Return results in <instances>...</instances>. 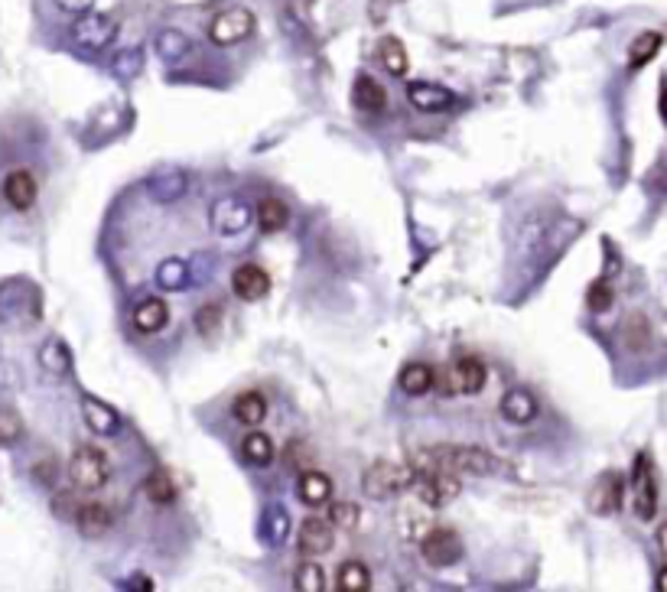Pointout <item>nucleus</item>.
<instances>
[{"mask_svg": "<svg viewBox=\"0 0 667 592\" xmlns=\"http://www.w3.org/2000/svg\"><path fill=\"white\" fill-rule=\"evenodd\" d=\"M498 462L492 452L479 449V446H452V443H439V446H427V449H417L410 456L408 469H437V472H452V475H466V472H492Z\"/></svg>", "mask_w": 667, "mask_h": 592, "instance_id": "obj_1", "label": "nucleus"}, {"mask_svg": "<svg viewBox=\"0 0 667 592\" xmlns=\"http://www.w3.org/2000/svg\"><path fill=\"white\" fill-rule=\"evenodd\" d=\"M114 72H118L121 79H133V75L141 72V52L137 49L121 52L118 59H114Z\"/></svg>", "mask_w": 667, "mask_h": 592, "instance_id": "obj_39", "label": "nucleus"}, {"mask_svg": "<svg viewBox=\"0 0 667 592\" xmlns=\"http://www.w3.org/2000/svg\"><path fill=\"white\" fill-rule=\"evenodd\" d=\"M254 218H258L260 231H267V235H274V231H283L290 222V208L283 206L281 199H260L258 212H254Z\"/></svg>", "mask_w": 667, "mask_h": 592, "instance_id": "obj_27", "label": "nucleus"}, {"mask_svg": "<svg viewBox=\"0 0 667 592\" xmlns=\"http://www.w3.org/2000/svg\"><path fill=\"white\" fill-rule=\"evenodd\" d=\"M267 521H270V541H277V544L287 541V524H290L287 511L270 508V511H267Z\"/></svg>", "mask_w": 667, "mask_h": 592, "instance_id": "obj_40", "label": "nucleus"}, {"mask_svg": "<svg viewBox=\"0 0 667 592\" xmlns=\"http://www.w3.org/2000/svg\"><path fill=\"white\" fill-rule=\"evenodd\" d=\"M631 489H635V514L641 521H651L658 514V475L648 452H638L631 462Z\"/></svg>", "mask_w": 667, "mask_h": 592, "instance_id": "obj_5", "label": "nucleus"}, {"mask_svg": "<svg viewBox=\"0 0 667 592\" xmlns=\"http://www.w3.org/2000/svg\"><path fill=\"white\" fill-rule=\"evenodd\" d=\"M39 358H43V365L52 371V375H62V371L69 368V348L62 345V342H49Z\"/></svg>", "mask_w": 667, "mask_h": 592, "instance_id": "obj_37", "label": "nucleus"}, {"mask_svg": "<svg viewBox=\"0 0 667 592\" xmlns=\"http://www.w3.org/2000/svg\"><path fill=\"white\" fill-rule=\"evenodd\" d=\"M622 498H625V479H622V475H619V472H602L599 479H596L593 489H589L586 504H589V511H593V514L609 518V514H616V511L622 508Z\"/></svg>", "mask_w": 667, "mask_h": 592, "instance_id": "obj_9", "label": "nucleus"}, {"mask_svg": "<svg viewBox=\"0 0 667 592\" xmlns=\"http://www.w3.org/2000/svg\"><path fill=\"white\" fill-rule=\"evenodd\" d=\"M408 481H410V469L408 466H397V462L378 460V462H371V466L365 469L362 489H365V495H368V498L381 502V498L400 495V492L408 489Z\"/></svg>", "mask_w": 667, "mask_h": 592, "instance_id": "obj_4", "label": "nucleus"}, {"mask_svg": "<svg viewBox=\"0 0 667 592\" xmlns=\"http://www.w3.org/2000/svg\"><path fill=\"white\" fill-rule=\"evenodd\" d=\"M156 283L164 290H183L189 283V267L183 264L179 258H170L156 267Z\"/></svg>", "mask_w": 667, "mask_h": 592, "instance_id": "obj_32", "label": "nucleus"}, {"mask_svg": "<svg viewBox=\"0 0 667 592\" xmlns=\"http://www.w3.org/2000/svg\"><path fill=\"white\" fill-rule=\"evenodd\" d=\"M82 417L95 433H101V437H114L121 429V414L111 407V404H104V400H98V397L82 400Z\"/></svg>", "mask_w": 667, "mask_h": 592, "instance_id": "obj_18", "label": "nucleus"}, {"mask_svg": "<svg viewBox=\"0 0 667 592\" xmlns=\"http://www.w3.org/2000/svg\"><path fill=\"white\" fill-rule=\"evenodd\" d=\"M75 508H79V502H75V495H69V492H62V495L52 498V511H56L62 521L75 518Z\"/></svg>", "mask_w": 667, "mask_h": 592, "instance_id": "obj_41", "label": "nucleus"}, {"mask_svg": "<svg viewBox=\"0 0 667 592\" xmlns=\"http://www.w3.org/2000/svg\"><path fill=\"white\" fill-rule=\"evenodd\" d=\"M586 306L593 312H606L609 306H612V287H609L606 277L589 283V290H586Z\"/></svg>", "mask_w": 667, "mask_h": 592, "instance_id": "obj_36", "label": "nucleus"}, {"mask_svg": "<svg viewBox=\"0 0 667 592\" xmlns=\"http://www.w3.org/2000/svg\"><path fill=\"white\" fill-rule=\"evenodd\" d=\"M293 583H297L300 592H323L326 589V573H323V566H316V563H300Z\"/></svg>", "mask_w": 667, "mask_h": 592, "instance_id": "obj_35", "label": "nucleus"}, {"mask_svg": "<svg viewBox=\"0 0 667 592\" xmlns=\"http://www.w3.org/2000/svg\"><path fill=\"white\" fill-rule=\"evenodd\" d=\"M59 10H69V14H85V10L95 7V0H56Z\"/></svg>", "mask_w": 667, "mask_h": 592, "instance_id": "obj_44", "label": "nucleus"}, {"mask_svg": "<svg viewBox=\"0 0 667 592\" xmlns=\"http://www.w3.org/2000/svg\"><path fill=\"white\" fill-rule=\"evenodd\" d=\"M143 492L154 504H170L176 498V485H173V475L166 469H154V472L143 479Z\"/></svg>", "mask_w": 667, "mask_h": 592, "instance_id": "obj_30", "label": "nucleus"}, {"mask_svg": "<svg viewBox=\"0 0 667 592\" xmlns=\"http://www.w3.org/2000/svg\"><path fill=\"white\" fill-rule=\"evenodd\" d=\"M352 98H355V108H358V111H365V114H381L387 108L385 89H381V85L375 82L371 75H358Z\"/></svg>", "mask_w": 667, "mask_h": 592, "instance_id": "obj_22", "label": "nucleus"}, {"mask_svg": "<svg viewBox=\"0 0 667 592\" xmlns=\"http://www.w3.org/2000/svg\"><path fill=\"white\" fill-rule=\"evenodd\" d=\"M420 554L430 566H452L462 556V541L452 527H427L420 537Z\"/></svg>", "mask_w": 667, "mask_h": 592, "instance_id": "obj_6", "label": "nucleus"}, {"mask_svg": "<svg viewBox=\"0 0 667 592\" xmlns=\"http://www.w3.org/2000/svg\"><path fill=\"white\" fill-rule=\"evenodd\" d=\"M333 524L329 521H323V518H310V521H303V527H300V554H306V556H319V554H326V550H333Z\"/></svg>", "mask_w": 667, "mask_h": 592, "instance_id": "obj_16", "label": "nucleus"}, {"mask_svg": "<svg viewBox=\"0 0 667 592\" xmlns=\"http://www.w3.org/2000/svg\"><path fill=\"white\" fill-rule=\"evenodd\" d=\"M335 586L342 592H365L371 589V573L362 560H345L335 573Z\"/></svg>", "mask_w": 667, "mask_h": 592, "instance_id": "obj_25", "label": "nucleus"}, {"mask_svg": "<svg viewBox=\"0 0 667 592\" xmlns=\"http://www.w3.org/2000/svg\"><path fill=\"white\" fill-rule=\"evenodd\" d=\"M622 342L631 352H645L651 345V322L645 312H629L622 322Z\"/></svg>", "mask_w": 667, "mask_h": 592, "instance_id": "obj_24", "label": "nucleus"}, {"mask_svg": "<svg viewBox=\"0 0 667 592\" xmlns=\"http://www.w3.org/2000/svg\"><path fill=\"white\" fill-rule=\"evenodd\" d=\"M408 489L427 508H443L446 502H452V498L460 495V475L437 472V469H410Z\"/></svg>", "mask_w": 667, "mask_h": 592, "instance_id": "obj_2", "label": "nucleus"}, {"mask_svg": "<svg viewBox=\"0 0 667 592\" xmlns=\"http://www.w3.org/2000/svg\"><path fill=\"white\" fill-rule=\"evenodd\" d=\"M408 98L414 108H420V111H443V108L452 104V91L443 89V85H430V82H410Z\"/></svg>", "mask_w": 667, "mask_h": 592, "instance_id": "obj_19", "label": "nucleus"}, {"mask_svg": "<svg viewBox=\"0 0 667 592\" xmlns=\"http://www.w3.org/2000/svg\"><path fill=\"white\" fill-rule=\"evenodd\" d=\"M485 378H489V371L479 358H460V362H452L450 368V391H460V394H479L485 387Z\"/></svg>", "mask_w": 667, "mask_h": 592, "instance_id": "obj_13", "label": "nucleus"}, {"mask_svg": "<svg viewBox=\"0 0 667 592\" xmlns=\"http://www.w3.org/2000/svg\"><path fill=\"white\" fill-rule=\"evenodd\" d=\"M251 33H254V14L245 7L222 10V14L212 20V26H208V37H212L216 46H238V43H245Z\"/></svg>", "mask_w": 667, "mask_h": 592, "instance_id": "obj_8", "label": "nucleus"}, {"mask_svg": "<svg viewBox=\"0 0 667 592\" xmlns=\"http://www.w3.org/2000/svg\"><path fill=\"white\" fill-rule=\"evenodd\" d=\"M287 460L293 462V466H297L300 472H303L306 466H312V452L306 449L303 443H290V446H287Z\"/></svg>", "mask_w": 667, "mask_h": 592, "instance_id": "obj_42", "label": "nucleus"}, {"mask_svg": "<svg viewBox=\"0 0 667 592\" xmlns=\"http://www.w3.org/2000/svg\"><path fill=\"white\" fill-rule=\"evenodd\" d=\"M358 521H362V511H358V504L335 502L333 508H329V524H333V531H355Z\"/></svg>", "mask_w": 667, "mask_h": 592, "instance_id": "obj_34", "label": "nucleus"}, {"mask_svg": "<svg viewBox=\"0 0 667 592\" xmlns=\"http://www.w3.org/2000/svg\"><path fill=\"white\" fill-rule=\"evenodd\" d=\"M170 322V306L160 300V296H147L143 303H137L133 310V326L141 333H160V329Z\"/></svg>", "mask_w": 667, "mask_h": 592, "instance_id": "obj_20", "label": "nucleus"}, {"mask_svg": "<svg viewBox=\"0 0 667 592\" xmlns=\"http://www.w3.org/2000/svg\"><path fill=\"white\" fill-rule=\"evenodd\" d=\"M33 475H37V481H46V485H49V481H56V460H52V456H46V466L39 462V466L33 469Z\"/></svg>", "mask_w": 667, "mask_h": 592, "instance_id": "obj_43", "label": "nucleus"}, {"mask_svg": "<svg viewBox=\"0 0 667 592\" xmlns=\"http://www.w3.org/2000/svg\"><path fill=\"white\" fill-rule=\"evenodd\" d=\"M108 460L98 446H79L69 462V481L75 492H98L108 481Z\"/></svg>", "mask_w": 667, "mask_h": 592, "instance_id": "obj_3", "label": "nucleus"}, {"mask_svg": "<svg viewBox=\"0 0 667 592\" xmlns=\"http://www.w3.org/2000/svg\"><path fill=\"white\" fill-rule=\"evenodd\" d=\"M156 52H160L166 62H179L185 52H189V39H185L179 30H164L156 37Z\"/></svg>", "mask_w": 667, "mask_h": 592, "instance_id": "obj_33", "label": "nucleus"}, {"mask_svg": "<svg viewBox=\"0 0 667 592\" xmlns=\"http://www.w3.org/2000/svg\"><path fill=\"white\" fill-rule=\"evenodd\" d=\"M72 521L85 537H101V534H108L114 527V511L111 504L104 502H79Z\"/></svg>", "mask_w": 667, "mask_h": 592, "instance_id": "obj_12", "label": "nucleus"}, {"mask_svg": "<svg viewBox=\"0 0 667 592\" xmlns=\"http://www.w3.org/2000/svg\"><path fill=\"white\" fill-rule=\"evenodd\" d=\"M0 443H4V439H0Z\"/></svg>", "mask_w": 667, "mask_h": 592, "instance_id": "obj_46", "label": "nucleus"}, {"mask_svg": "<svg viewBox=\"0 0 667 592\" xmlns=\"http://www.w3.org/2000/svg\"><path fill=\"white\" fill-rule=\"evenodd\" d=\"M297 495L310 508H326L329 498H333V479L323 472H312V469H303L297 479Z\"/></svg>", "mask_w": 667, "mask_h": 592, "instance_id": "obj_17", "label": "nucleus"}, {"mask_svg": "<svg viewBox=\"0 0 667 592\" xmlns=\"http://www.w3.org/2000/svg\"><path fill=\"white\" fill-rule=\"evenodd\" d=\"M131 589H154V583H150V576H133V583H131Z\"/></svg>", "mask_w": 667, "mask_h": 592, "instance_id": "obj_45", "label": "nucleus"}, {"mask_svg": "<svg viewBox=\"0 0 667 592\" xmlns=\"http://www.w3.org/2000/svg\"><path fill=\"white\" fill-rule=\"evenodd\" d=\"M498 410H502V417L508 423H514V427H527V423H534V417H537V397H534L531 391H524V387H514V391H508L502 397V404H498Z\"/></svg>", "mask_w": 667, "mask_h": 592, "instance_id": "obj_14", "label": "nucleus"}, {"mask_svg": "<svg viewBox=\"0 0 667 592\" xmlns=\"http://www.w3.org/2000/svg\"><path fill=\"white\" fill-rule=\"evenodd\" d=\"M397 385H400V391L410 394V397H420V394H427L433 385H437V371L423 362H410L400 368Z\"/></svg>", "mask_w": 667, "mask_h": 592, "instance_id": "obj_21", "label": "nucleus"}, {"mask_svg": "<svg viewBox=\"0 0 667 592\" xmlns=\"http://www.w3.org/2000/svg\"><path fill=\"white\" fill-rule=\"evenodd\" d=\"M37 196H39V185H37V179H33V173H26V170L7 173V179H4V199H7L16 212L33 208Z\"/></svg>", "mask_w": 667, "mask_h": 592, "instance_id": "obj_15", "label": "nucleus"}, {"mask_svg": "<svg viewBox=\"0 0 667 592\" xmlns=\"http://www.w3.org/2000/svg\"><path fill=\"white\" fill-rule=\"evenodd\" d=\"M114 37H118V20L108 14H91V10H85L72 26V39L89 52L104 49Z\"/></svg>", "mask_w": 667, "mask_h": 592, "instance_id": "obj_7", "label": "nucleus"}, {"mask_svg": "<svg viewBox=\"0 0 667 592\" xmlns=\"http://www.w3.org/2000/svg\"><path fill=\"white\" fill-rule=\"evenodd\" d=\"M274 443H270V437L267 433H258V429H251L245 439H241V456H245L251 466H270L274 462Z\"/></svg>", "mask_w": 667, "mask_h": 592, "instance_id": "obj_26", "label": "nucleus"}, {"mask_svg": "<svg viewBox=\"0 0 667 592\" xmlns=\"http://www.w3.org/2000/svg\"><path fill=\"white\" fill-rule=\"evenodd\" d=\"M251 225V206L238 199V196H225L212 206V228L218 235H241Z\"/></svg>", "mask_w": 667, "mask_h": 592, "instance_id": "obj_10", "label": "nucleus"}, {"mask_svg": "<svg viewBox=\"0 0 667 592\" xmlns=\"http://www.w3.org/2000/svg\"><path fill=\"white\" fill-rule=\"evenodd\" d=\"M231 290H235L238 300H245V303H258L270 293V277L260 270L258 264H241L231 274Z\"/></svg>", "mask_w": 667, "mask_h": 592, "instance_id": "obj_11", "label": "nucleus"}, {"mask_svg": "<svg viewBox=\"0 0 667 592\" xmlns=\"http://www.w3.org/2000/svg\"><path fill=\"white\" fill-rule=\"evenodd\" d=\"M378 59H381V66L387 69L391 75H408V69H410V59H408V49L400 46V39L397 37H385L381 39V46H378Z\"/></svg>", "mask_w": 667, "mask_h": 592, "instance_id": "obj_29", "label": "nucleus"}, {"mask_svg": "<svg viewBox=\"0 0 667 592\" xmlns=\"http://www.w3.org/2000/svg\"><path fill=\"white\" fill-rule=\"evenodd\" d=\"M185 185H189V179H185L183 170H164V173H156V176L150 179V193H154L156 199L170 202V199H179V196L185 193Z\"/></svg>", "mask_w": 667, "mask_h": 592, "instance_id": "obj_28", "label": "nucleus"}, {"mask_svg": "<svg viewBox=\"0 0 667 592\" xmlns=\"http://www.w3.org/2000/svg\"><path fill=\"white\" fill-rule=\"evenodd\" d=\"M222 306L218 303H208L202 306L199 312H196V329H199L202 335H216V329L222 326Z\"/></svg>", "mask_w": 667, "mask_h": 592, "instance_id": "obj_38", "label": "nucleus"}, {"mask_svg": "<svg viewBox=\"0 0 667 592\" xmlns=\"http://www.w3.org/2000/svg\"><path fill=\"white\" fill-rule=\"evenodd\" d=\"M661 49V33L658 30H648L629 46V69H641L658 56Z\"/></svg>", "mask_w": 667, "mask_h": 592, "instance_id": "obj_31", "label": "nucleus"}, {"mask_svg": "<svg viewBox=\"0 0 667 592\" xmlns=\"http://www.w3.org/2000/svg\"><path fill=\"white\" fill-rule=\"evenodd\" d=\"M231 414H235L238 423H245V427H258V423L267 417V400H264V394H260V391L238 394Z\"/></svg>", "mask_w": 667, "mask_h": 592, "instance_id": "obj_23", "label": "nucleus"}]
</instances>
